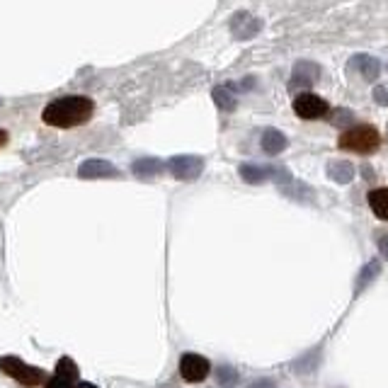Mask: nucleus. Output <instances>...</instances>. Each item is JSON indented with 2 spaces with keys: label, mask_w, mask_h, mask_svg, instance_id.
<instances>
[{
  "label": "nucleus",
  "mask_w": 388,
  "mask_h": 388,
  "mask_svg": "<svg viewBox=\"0 0 388 388\" xmlns=\"http://www.w3.org/2000/svg\"><path fill=\"white\" fill-rule=\"evenodd\" d=\"M95 112V102L85 95H65L58 100L49 102L42 112L44 124L54 129H73V127H83L92 119Z\"/></svg>",
  "instance_id": "f257e3e1"
},
{
  "label": "nucleus",
  "mask_w": 388,
  "mask_h": 388,
  "mask_svg": "<svg viewBox=\"0 0 388 388\" xmlns=\"http://www.w3.org/2000/svg\"><path fill=\"white\" fill-rule=\"evenodd\" d=\"M337 146H340L342 151H352V153H374L381 146V136L371 124H357V127L342 131Z\"/></svg>",
  "instance_id": "f03ea898"
},
{
  "label": "nucleus",
  "mask_w": 388,
  "mask_h": 388,
  "mask_svg": "<svg viewBox=\"0 0 388 388\" xmlns=\"http://www.w3.org/2000/svg\"><path fill=\"white\" fill-rule=\"evenodd\" d=\"M0 371L8 374L10 379L20 381L22 386H39L46 381V376H44L42 369L30 367V364H25L18 357H0Z\"/></svg>",
  "instance_id": "7ed1b4c3"
},
{
  "label": "nucleus",
  "mask_w": 388,
  "mask_h": 388,
  "mask_svg": "<svg viewBox=\"0 0 388 388\" xmlns=\"http://www.w3.org/2000/svg\"><path fill=\"white\" fill-rule=\"evenodd\" d=\"M327 102L323 97L313 95V92H301V95L294 97V112L299 114L306 122H311V119H323L327 114Z\"/></svg>",
  "instance_id": "20e7f679"
},
{
  "label": "nucleus",
  "mask_w": 388,
  "mask_h": 388,
  "mask_svg": "<svg viewBox=\"0 0 388 388\" xmlns=\"http://www.w3.org/2000/svg\"><path fill=\"white\" fill-rule=\"evenodd\" d=\"M209 371H211L209 359L199 357V354H194V352L182 354V359H180V374H182V379L189 381V384L204 381L206 376H209Z\"/></svg>",
  "instance_id": "39448f33"
},
{
  "label": "nucleus",
  "mask_w": 388,
  "mask_h": 388,
  "mask_svg": "<svg viewBox=\"0 0 388 388\" xmlns=\"http://www.w3.org/2000/svg\"><path fill=\"white\" fill-rule=\"evenodd\" d=\"M168 168L177 180H196L204 170V161L196 156H175Z\"/></svg>",
  "instance_id": "423d86ee"
},
{
  "label": "nucleus",
  "mask_w": 388,
  "mask_h": 388,
  "mask_svg": "<svg viewBox=\"0 0 388 388\" xmlns=\"http://www.w3.org/2000/svg\"><path fill=\"white\" fill-rule=\"evenodd\" d=\"M260 30H262V22L258 18H253V15H248V13L233 15L231 32H233V37H238V39H243V42L250 39V37H255Z\"/></svg>",
  "instance_id": "0eeeda50"
},
{
  "label": "nucleus",
  "mask_w": 388,
  "mask_h": 388,
  "mask_svg": "<svg viewBox=\"0 0 388 388\" xmlns=\"http://www.w3.org/2000/svg\"><path fill=\"white\" fill-rule=\"evenodd\" d=\"M349 68H354L364 80H369V83H374V80L379 78V73H381L379 58L367 56V54H357V56H352V61H349Z\"/></svg>",
  "instance_id": "6e6552de"
},
{
  "label": "nucleus",
  "mask_w": 388,
  "mask_h": 388,
  "mask_svg": "<svg viewBox=\"0 0 388 388\" xmlns=\"http://www.w3.org/2000/svg\"><path fill=\"white\" fill-rule=\"evenodd\" d=\"M320 68L313 61H299L294 65V78H292V87H308L318 80Z\"/></svg>",
  "instance_id": "1a4fd4ad"
},
{
  "label": "nucleus",
  "mask_w": 388,
  "mask_h": 388,
  "mask_svg": "<svg viewBox=\"0 0 388 388\" xmlns=\"http://www.w3.org/2000/svg\"><path fill=\"white\" fill-rule=\"evenodd\" d=\"M78 175L80 177H85V180H90V177H117L119 170L107 161H87V163L80 165Z\"/></svg>",
  "instance_id": "9d476101"
},
{
  "label": "nucleus",
  "mask_w": 388,
  "mask_h": 388,
  "mask_svg": "<svg viewBox=\"0 0 388 388\" xmlns=\"http://www.w3.org/2000/svg\"><path fill=\"white\" fill-rule=\"evenodd\" d=\"M354 165L349 161H330L327 163V177L332 180V182H340V184H347L354 180Z\"/></svg>",
  "instance_id": "9b49d317"
},
{
  "label": "nucleus",
  "mask_w": 388,
  "mask_h": 388,
  "mask_svg": "<svg viewBox=\"0 0 388 388\" xmlns=\"http://www.w3.org/2000/svg\"><path fill=\"white\" fill-rule=\"evenodd\" d=\"M260 144H262V151H265V153H270V156H280V153L287 149L289 141H287V136H284L282 131L267 129L265 134H262Z\"/></svg>",
  "instance_id": "f8f14e48"
},
{
  "label": "nucleus",
  "mask_w": 388,
  "mask_h": 388,
  "mask_svg": "<svg viewBox=\"0 0 388 388\" xmlns=\"http://www.w3.org/2000/svg\"><path fill=\"white\" fill-rule=\"evenodd\" d=\"M369 206L381 221H388V187H379L369 192Z\"/></svg>",
  "instance_id": "ddd939ff"
},
{
  "label": "nucleus",
  "mask_w": 388,
  "mask_h": 388,
  "mask_svg": "<svg viewBox=\"0 0 388 388\" xmlns=\"http://www.w3.org/2000/svg\"><path fill=\"white\" fill-rule=\"evenodd\" d=\"M240 177L245 180V182L250 184H262L267 180V175L272 173V168H262V165H253V163H245V165H240Z\"/></svg>",
  "instance_id": "4468645a"
},
{
  "label": "nucleus",
  "mask_w": 388,
  "mask_h": 388,
  "mask_svg": "<svg viewBox=\"0 0 388 388\" xmlns=\"http://www.w3.org/2000/svg\"><path fill=\"white\" fill-rule=\"evenodd\" d=\"M56 376L63 381H70V384H75L78 381V367H75V362L70 357H61L56 362Z\"/></svg>",
  "instance_id": "2eb2a0df"
},
{
  "label": "nucleus",
  "mask_w": 388,
  "mask_h": 388,
  "mask_svg": "<svg viewBox=\"0 0 388 388\" xmlns=\"http://www.w3.org/2000/svg\"><path fill=\"white\" fill-rule=\"evenodd\" d=\"M211 95H214V102L218 105V109H223V112H233V109H236V97L231 95V90H228V87H214V92H211Z\"/></svg>",
  "instance_id": "dca6fc26"
},
{
  "label": "nucleus",
  "mask_w": 388,
  "mask_h": 388,
  "mask_svg": "<svg viewBox=\"0 0 388 388\" xmlns=\"http://www.w3.org/2000/svg\"><path fill=\"white\" fill-rule=\"evenodd\" d=\"M379 272H381V262H379V260L367 262V267H364L362 275H359V280H357V292H354V294L362 292V289L367 287V284H369L371 280H376V277H379Z\"/></svg>",
  "instance_id": "f3484780"
},
{
  "label": "nucleus",
  "mask_w": 388,
  "mask_h": 388,
  "mask_svg": "<svg viewBox=\"0 0 388 388\" xmlns=\"http://www.w3.org/2000/svg\"><path fill=\"white\" fill-rule=\"evenodd\" d=\"M163 170V163L156 161V158H144V161H136L134 163V173L139 175H156Z\"/></svg>",
  "instance_id": "a211bd4d"
},
{
  "label": "nucleus",
  "mask_w": 388,
  "mask_h": 388,
  "mask_svg": "<svg viewBox=\"0 0 388 388\" xmlns=\"http://www.w3.org/2000/svg\"><path fill=\"white\" fill-rule=\"evenodd\" d=\"M218 384L223 388H231L238 384V371L231 369V367H221L218 369Z\"/></svg>",
  "instance_id": "6ab92c4d"
},
{
  "label": "nucleus",
  "mask_w": 388,
  "mask_h": 388,
  "mask_svg": "<svg viewBox=\"0 0 388 388\" xmlns=\"http://www.w3.org/2000/svg\"><path fill=\"white\" fill-rule=\"evenodd\" d=\"M371 97H374L376 105L388 107V85H376L374 92H371Z\"/></svg>",
  "instance_id": "aec40b11"
},
{
  "label": "nucleus",
  "mask_w": 388,
  "mask_h": 388,
  "mask_svg": "<svg viewBox=\"0 0 388 388\" xmlns=\"http://www.w3.org/2000/svg\"><path fill=\"white\" fill-rule=\"evenodd\" d=\"M337 119H332V122L337 124V127H347V129H352L349 127V124H352V112H349V109H337ZM345 129V131H347Z\"/></svg>",
  "instance_id": "412c9836"
},
{
  "label": "nucleus",
  "mask_w": 388,
  "mask_h": 388,
  "mask_svg": "<svg viewBox=\"0 0 388 388\" xmlns=\"http://www.w3.org/2000/svg\"><path fill=\"white\" fill-rule=\"evenodd\" d=\"M376 245H379V253L388 260V233L381 231V236L376 238Z\"/></svg>",
  "instance_id": "4be33fe9"
},
{
  "label": "nucleus",
  "mask_w": 388,
  "mask_h": 388,
  "mask_svg": "<svg viewBox=\"0 0 388 388\" xmlns=\"http://www.w3.org/2000/svg\"><path fill=\"white\" fill-rule=\"evenodd\" d=\"M46 388H75L70 381H63V379H58V376H54V379H49L46 381Z\"/></svg>",
  "instance_id": "5701e85b"
},
{
  "label": "nucleus",
  "mask_w": 388,
  "mask_h": 388,
  "mask_svg": "<svg viewBox=\"0 0 388 388\" xmlns=\"http://www.w3.org/2000/svg\"><path fill=\"white\" fill-rule=\"evenodd\" d=\"M253 388H275V384H272L270 379H262L258 384H253Z\"/></svg>",
  "instance_id": "b1692460"
},
{
  "label": "nucleus",
  "mask_w": 388,
  "mask_h": 388,
  "mask_svg": "<svg viewBox=\"0 0 388 388\" xmlns=\"http://www.w3.org/2000/svg\"><path fill=\"white\" fill-rule=\"evenodd\" d=\"M5 144H8V134H5V131L0 129V149H3Z\"/></svg>",
  "instance_id": "393cba45"
},
{
  "label": "nucleus",
  "mask_w": 388,
  "mask_h": 388,
  "mask_svg": "<svg viewBox=\"0 0 388 388\" xmlns=\"http://www.w3.org/2000/svg\"><path fill=\"white\" fill-rule=\"evenodd\" d=\"M75 388H97V386H95V384H87V381H83V384H78Z\"/></svg>",
  "instance_id": "a878e982"
}]
</instances>
